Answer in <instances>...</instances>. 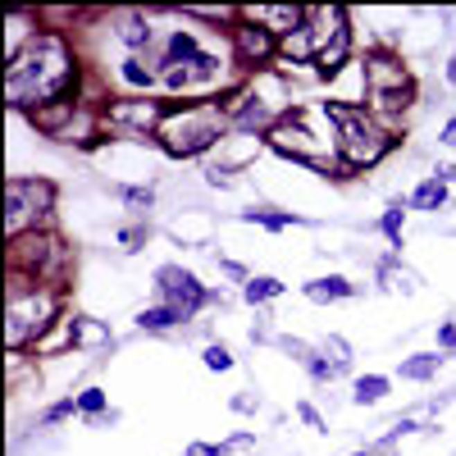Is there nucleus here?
Instances as JSON below:
<instances>
[{
  "instance_id": "nucleus-21",
  "label": "nucleus",
  "mask_w": 456,
  "mask_h": 456,
  "mask_svg": "<svg viewBox=\"0 0 456 456\" xmlns=\"http://www.w3.org/2000/svg\"><path fill=\"white\" fill-rule=\"evenodd\" d=\"M360 456H365V452H360Z\"/></svg>"
},
{
  "instance_id": "nucleus-12",
  "label": "nucleus",
  "mask_w": 456,
  "mask_h": 456,
  "mask_svg": "<svg viewBox=\"0 0 456 456\" xmlns=\"http://www.w3.org/2000/svg\"><path fill=\"white\" fill-rule=\"evenodd\" d=\"M206 365H210V369H228V365H233L228 347H206Z\"/></svg>"
},
{
  "instance_id": "nucleus-18",
  "label": "nucleus",
  "mask_w": 456,
  "mask_h": 456,
  "mask_svg": "<svg viewBox=\"0 0 456 456\" xmlns=\"http://www.w3.org/2000/svg\"><path fill=\"white\" fill-rule=\"evenodd\" d=\"M443 141H447V146H456V119H452V123L443 128Z\"/></svg>"
},
{
  "instance_id": "nucleus-13",
  "label": "nucleus",
  "mask_w": 456,
  "mask_h": 456,
  "mask_svg": "<svg viewBox=\"0 0 456 456\" xmlns=\"http://www.w3.org/2000/svg\"><path fill=\"white\" fill-rule=\"evenodd\" d=\"M78 406H82V411H87V415H96L100 406H105V397H100L96 388H87V392H82V397H78Z\"/></svg>"
},
{
  "instance_id": "nucleus-1",
  "label": "nucleus",
  "mask_w": 456,
  "mask_h": 456,
  "mask_svg": "<svg viewBox=\"0 0 456 456\" xmlns=\"http://www.w3.org/2000/svg\"><path fill=\"white\" fill-rule=\"evenodd\" d=\"M160 292L174 297V306L183 310V315H192L196 306L206 301V288H201L187 270H160Z\"/></svg>"
},
{
  "instance_id": "nucleus-7",
  "label": "nucleus",
  "mask_w": 456,
  "mask_h": 456,
  "mask_svg": "<svg viewBox=\"0 0 456 456\" xmlns=\"http://www.w3.org/2000/svg\"><path fill=\"white\" fill-rule=\"evenodd\" d=\"M438 369V356H415V360H402V379H429Z\"/></svg>"
},
{
  "instance_id": "nucleus-5",
  "label": "nucleus",
  "mask_w": 456,
  "mask_h": 456,
  "mask_svg": "<svg viewBox=\"0 0 456 456\" xmlns=\"http://www.w3.org/2000/svg\"><path fill=\"white\" fill-rule=\"evenodd\" d=\"M415 210H443V201H447V187L438 183V178H429V183H420L415 187Z\"/></svg>"
},
{
  "instance_id": "nucleus-9",
  "label": "nucleus",
  "mask_w": 456,
  "mask_h": 456,
  "mask_svg": "<svg viewBox=\"0 0 456 456\" xmlns=\"http://www.w3.org/2000/svg\"><path fill=\"white\" fill-rule=\"evenodd\" d=\"M123 42H128V46H141V42H151V28H141V19H128V23H123Z\"/></svg>"
},
{
  "instance_id": "nucleus-10",
  "label": "nucleus",
  "mask_w": 456,
  "mask_h": 456,
  "mask_svg": "<svg viewBox=\"0 0 456 456\" xmlns=\"http://www.w3.org/2000/svg\"><path fill=\"white\" fill-rule=\"evenodd\" d=\"M183 55H196V42L187 33H174V42H169V60H183ZM201 60V55H196Z\"/></svg>"
},
{
  "instance_id": "nucleus-2",
  "label": "nucleus",
  "mask_w": 456,
  "mask_h": 456,
  "mask_svg": "<svg viewBox=\"0 0 456 456\" xmlns=\"http://www.w3.org/2000/svg\"><path fill=\"white\" fill-rule=\"evenodd\" d=\"M178 319H183L178 306H151V310H141V315H137V324L151 328V333H160V328H174Z\"/></svg>"
},
{
  "instance_id": "nucleus-3",
  "label": "nucleus",
  "mask_w": 456,
  "mask_h": 456,
  "mask_svg": "<svg viewBox=\"0 0 456 456\" xmlns=\"http://www.w3.org/2000/svg\"><path fill=\"white\" fill-rule=\"evenodd\" d=\"M306 297L310 301H337V297H351V283L347 279H315V283H306Z\"/></svg>"
},
{
  "instance_id": "nucleus-8",
  "label": "nucleus",
  "mask_w": 456,
  "mask_h": 456,
  "mask_svg": "<svg viewBox=\"0 0 456 456\" xmlns=\"http://www.w3.org/2000/svg\"><path fill=\"white\" fill-rule=\"evenodd\" d=\"M242 219H251V224H256V219H261L265 228H288V224H297L292 215H265V210H242Z\"/></svg>"
},
{
  "instance_id": "nucleus-19",
  "label": "nucleus",
  "mask_w": 456,
  "mask_h": 456,
  "mask_svg": "<svg viewBox=\"0 0 456 456\" xmlns=\"http://www.w3.org/2000/svg\"><path fill=\"white\" fill-rule=\"evenodd\" d=\"M447 78H452V82H456V60H452V69H447Z\"/></svg>"
},
{
  "instance_id": "nucleus-11",
  "label": "nucleus",
  "mask_w": 456,
  "mask_h": 456,
  "mask_svg": "<svg viewBox=\"0 0 456 456\" xmlns=\"http://www.w3.org/2000/svg\"><path fill=\"white\" fill-rule=\"evenodd\" d=\"M123 78H128L132 87H146V82H151V73H146V69H141L137 60H128V64H123Z\"/></svg>"
},
{
  "instance_id": "nucleus-17",
  "label": "nucleus",
  "mask_w": 456,
  "mask_h": 456,
  "mask_svg": "<svg viewBox=\"0 0 456 456\" xmlns=\"http://www.w3.org/2000/svg\"><path fill=\"white\" fill-rule=\"evenodd\" d=\"M438 342H443V347H452V342H456V328L443 324V328H438Z\"/></svg>"
},
{
  "instance_id": "nucleus-20",
  "label": "nucleus",
  "mask_w": 456,
  "mask_h": 456,
  "mask_svg": "<svg viewBox=\"0 0 456 456\" xmlns=\"http://www.w3.org/2000/svg\"><path fill=\"white\" fill-rule=\"evenodd\" d=\"M452 347H456V342H452Z\"/></svg>"
},
{
  "instance_id": "nucleus-16",
  "label": "nucleus",
  "mask_w": 456,
  "mask_h": 456,
  "mask_svg": "<svg viewBox=\"0 0 456 456\" xmlns=\"http://www.w3.org/2000/svg\"><path fill=\"white\" fill-rule=\"evenodd\" d=\"M297 411H301V420H306V424H315V429H324V420L315 415V406H297Z\"/></svg>"
},
{
  "instance_id": "nucleus-6",
  "label": "nucleus",
  "mask_w": 456,
  "mask_h": 456,
  "mask_svg": "<svg viewBox=\"0 0 456 456\" xmlns=\"http://www.w3.org/2000/svg\"><path fill=\"white\" fill-rule=\"evenodd\" d=\"M279 292H283L279 279H251L247 288H242V297H247V301H270V297H279Z\"/></svg>"
},
{
  "instance_id": "nucleus-15",
  "label": "nucleus",
  "mask_w": 456,
  "mask_h": 456,
  "mask_svg": "<svg viewBox=\"0 0 456 456\" xmlns=\"http://www.w3.org/2000/svg\"><path fill=\"white\" fill-rule=\"evenodd\" d=\"M242 46H247V51H256V55H265V51H270V42H265L261 33H247V37H242Z\"/></svg>"
},
{
  "instance_id": "nucleus-14",
  "label": "nucleus",
  "mask_w": 456,
  "mask_h": 456,
  "mask_svg": "<svg viewBox=\"0 0 456 456\" xmlns=\"http://www.w3.org/2000/svg\"><path fill=\"white\" fill-rule=\"evenodd\" d=\"M397 228H402V206H392L388 215H383V233H392V238H397Z\"/></svg>"
},
{
  "instance_id": "nucleus-4",
  "label": "nucleus",
  "mask_w": 456,
  "mask_h": 456,
  "mask_svg": "<svg viewBox=\"0 0 456 456\" xmlns=\"http://www.w3.org/2000/svg\"><path fill=\"white\" fill-rule=\"evenodd\" d=\"M383 392H388V379H383V374H365V379H356L351 402H356V406H374V402H383Z\"/></svg>"
}]
</instances>
